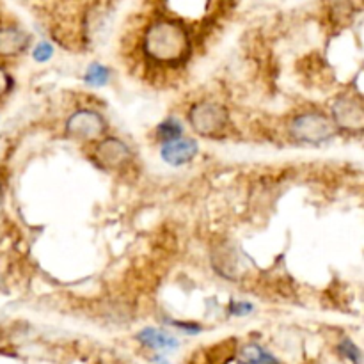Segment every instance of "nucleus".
Segmentation results:
<instances>
[{
  "label": "nucleus",
  "instance_id": "nucleus-1",
  "mask_svg": "<svg viewBox=\"0 0 364 364\" xmlns=\"http://www.w3.org/2000/svg\"><path fill=\"white\" fill-rule=\"evenodd\" d=\"M188 46H191V41H188L187 31L173 20L155 21L146 32V53L159 63H180L187 57Z\"/></svg>",
  "mask_w": 364,
  "mask_h": 364
},
{
  "label": "nucleus",
  "instance_id": "nucleus-2",
  "mask_svg": "<svg viewBox=\"0 0 364 364\" xmlns=\"http://www.w3.org/2000/svg\"><path fill=\"white\" fill-rule=\"evenodd\" d=\"M336 134V127L329 117L318 112L301 114L291 121V135L294 139L308 144H322Z\"/></svg>",
  "mask_w": 364,
  "mask_h": 364
},
{
  "label": "nucleus",
  "instance_id": "nucleus-3",
  "mask_svg": "<svg viewBox=\"0 0 364 364\" xmlns=\"http://www.w3.org/2000/svg\"><path fill=\"white\" fill-rule=\"evenodd\" d=\"M191 123L201 135L215 137L226 128L228 112L223 105L212 102L198 103L191 110Z\"/></svg>",
  "mask_w": 364,
  "mask_h": 364
},
{
  "label": "nucleus",
  "instance_id": "nucleus-4",
  "mask_svg": "<svg viewBox=\"0 0 364 364\" xmlns=\"http://www.w3.org/2000/svg\"><path fill=\"white\" fill-rule=\"evenodd\" d=\"M105 119L96 110L82 109L71 114L66 121V132L77 141H92L105 132Z\"/></svg>",
  "mask_w": 364,
  "mask_h": 364
},
{
  "label": "nucleus",
  "instance_id": "nucleus-5",
  "mask_svg": "<svg viewBox=\"0 0 364 364\" xmlns=\"http://www.w3.org/2000/svg\"><path fill=\"white\" fill-rule=\"evenodd\" d=\"M334 127L345 128V130H361L364 123V110L359 100L343 98L338 100L333 107Z\"/></svg>",
  "mask_w": 364,
  "mask_h": 364
},
{
  "label": "nucleus",
  "instance_id": "nucleus-6",
  "mask_svg": "<svg viewBox=\"0 0 364 364\" xmlns=\"http://www.w3.org/2000/svg\"><path fill=\"white\" fill-rule=\"evenodd\" d=\"M198 142L192 141V139H176V141L162 144L160 155H162L164 162H167L169 166L180 167L194 160V156L198 155Z\"/></svg>",
  "mask_w": 364,
  "mask_h": 364
},
{
  "label": "nucleus",
  "instance_id": "nucleus-7",
  "mask_svg": "<svg viewBox=\"0 0 364 364\" xmlns=\"http://www.w3.org/2000/svg\"><path fill=\"white\" fill-rule=\"evenodd\" d=\"M128 156H130V149L127 148L124 142L117 141V139H107V141L100 142L98 148H96V159L109 169L123 166Z\"/></svg>",
  "mask_w": 364,
  "mask_h": 364
},
{
  "label": "nucleus",
  "instance_id": "nucleus-8",
  "mask_svg": "<svg viewBox=\"0 0 364 364\" xmlns=\"http://www.w3.org/2000/svg\"><path fill=\"white\" fill-rule=\"evenodd\" d=\"M137 340L141 341L144 347L153 348V350H176L180 347V341L174 336L167 334L166 331L155 329V327H146L137 334Z\"/></svg>",
  "mask_w": 364,
  "mask_h": 364
},
{
  "label": "nucleus",
  "instance_id": "nucleus-9",
  "mask_svg": "<svg viewBox=\"0 0 364 364\" xmlns=\"http://www.w3.org/2000/svg\"><path fill=\"white\" fill-rule=\"evenodd\" d=\"M27 34L16 27L0 28V55L14 57L23 52L27 45Z\"/></svg>",
  "mask_w": 364,
  "mask_h": 364
},
{
  "label": "nucleus",
  "instance_id": "nucleus-10",
  "mask_svg": "<svg viewBox=\"0 0 364 364\" xmlns=\"http://www.w3.org/2000/svg\"><path fill=\"white\" fill-rule=\"evenodd\" d=\"M238 364H281L270 352L256 343H249L242 348L238 355Z\"/></svg>",
  "mask_w": 364,
  "mask_h": 364
},
{
  "label": "nucleus",
  "instance_id": "nucleus-11",
  "mask_svg": "<svg viewBox=\"0 0 364 364\" xmlns=\"http://www.w3.org/2000/svg\"><path fill=\"white\" fill-rule=\"evenodd\" d=\"M109 78H110V70L100 63L89 64L84 75V82L87 85H91V87H103V85L109 82Z\"/></svg>",
  "mask_w": 364,
  "mask_h": 364
},
{
  "label": "nucleus",
  "instance_id": "nucleus-12",
  "mask_svg": "<svg viewBox=\"0 0 364 364\" xmlns=\"http://www.w3.org/2000/svg\"><path fill=\"white\" fill-rule=\"evenodd\" d=\"M156 135H159L160 141L166 144V142L181 139V135H183V127H181L180 121L174 119V117H167V119L156 128Z\"/></svg>",
  "mask_w": 364,
  "mask_h": 364
},
{
  "label": "nucleus",
  "instance_id": "nucleus-13",
  "mask_svg": "<svg viewBox=\"0 0 364 364\" xmlns=\"http://www.w3.org/2000/svg\"><path fill=\"white\" fill-rule=\"evenodd\" d=\"M338 352L350 363L361 364V350H359V347L352 340H341V343L338 345Z\"/></svg>",
  "mask_w": 364,
  "mask_h": 364
},
{
  "label": "nucleus",
  "instance_id": "nucleus-14",
  "mask_svg": "<svg viewBox=\"0 0 364 364\" xmlns=\"http://www.w3.org/2000/svg\"><path fill=\"white\" fill-rule=\"evenodd\" d=\"M52 55L53 46L46 41L38 43V46H36L34 52H32V57H34V60H38V63H46V60L52 59Z\"/></svg>",
  "mask_w": 364,
  "mask_h": 364
},
{
  "label": "nucleus",
  "instance_id": "nucleus-15",
  "mask_svg": "<svg viewBox=\"0 0 364 364\" xmlns=\"http://www.w3.org/2000/svg\"><path fill=\"white\" fill-rule=\"evenodd\" d=\"M252 309H255V306H252L251 302H242V301L235 302L233 301L230 304V313H231V315H237V316L249 315V313H251Z\"/></svg>",
  "mask_w": 364,
  "mask_h": 364
},
{
  "label": "nucleus",
  "instance_id": "nucleus-16",
  "mask_svg": "<svg viewBox=\"0 0 364 364\" xmlns=\"http://www.w3.org/2000/svg\"><path fill=\"white\" fill-rule=\"evenodd\" d=\"M171 326H174L176 329L183 331L187 334H199L203 331V327L199 323H192V322H180V320H171Z\"/></svg>",
  "mask_w": 364,
  "mask_h": 364
},
{
  "label": "nucleus",
  "instance_id": "nucleus-17",
  "mask_svg": "<svg viewBox=\"0 0 364 364\" xmlns=\"http://www.w3.org/2000/svg\"><path fill=\"white\" fill-rule=\"evenodd\" d=\"M6 85H7V77L2 73V71H0V91H4V89H6Z\"/></svg>",
  "mask_w": 364,
  "mask_h": 364
},
{
  "label": "nucleus",
  "instance_id": "nucleus-18",
  "mask_svg": "<svg viewBox=\"0 0 364 364\" xmlns=\"http://www.w3.org/2000/svg\"><path fill=\"white\" fill-rule=\"evenodd\" d=\"M153 361H155V364H169V361H167L166 358H162V355H156V358L153 359Z\"/></svg>",
  "mask_w": 364,
  "mask_h": 364
}]
</instances>
